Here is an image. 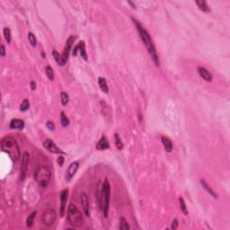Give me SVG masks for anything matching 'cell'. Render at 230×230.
I'll use <instances>...</instances> for the list:
<instances>
[{
  "label": "cell",
  "mask_w": 230,
  "mask_h": 230,
  "mask_svg": "<svg viewBox=\"0 0 230 230\" xmlns=\"http://www.w3.org/2000/svg\"><path fill=\"white\" fill-rule=\"evenodd\" d=\"M198 73L199 75L205 80V81H208V82H211L212 79H213V76L212 74L208 70L206 69L205 67H202V66H199L198 67Z\"/></svg>",
  "instance_id": "10"
},
{
  "label": "cell",
  "mask_w": 230,
  "mask_h": 230,
  "mask_svg": "<svg viewBox=\"0 0 230 230\" xmlns=\"http://www.w3.org/2000/svg\"><path fill=\"white\" fill-rule=\"evenodd\" d=\"M200 184L202 185L203 189H204V190H205V191H206L209 194H210V195H211V196H213L214 198H217V193L214 192L213 190L211 189V187H210V185H209L206 181H204L203 179H201V180H200Z\"/></svg>",
  "instance_id": "17"
},
{
  "label": "cell",
  "mask_w": 230,
  "mask_h": 230,
  "mask_svg": "<svg viewBox=\"0 0 230 230\" xmlns=\"http://www.w3.org/2000/svg\"><path fill=\"white\" fill-rule=\"evenodd\" d=\"M196 5H198V7L203 12H210V6L208 5V4L204 0H198L196 1Z\"/></svg>",
  "instance_id": "19"
},
{
  "label": "cell",
  "mask_w": 230,
  "mask_h": 230,
  "mask_svg": "<svg viewBox=\"0 0 230 230\" xmlns=\"http://www.w3.org/2000/svg\"><path fill=\"white\" fill-rule=\"evenodd\" d=\"M28 40L31 43V45L33 47H35L37 45V40H36V37L35 35L33 34V33H28Z\"/></svg>",
  "instance_id": "29"
},
{
  "label": "cell",
  "mask_w": 230,
  "mask_h": 230,
  "mask_svg": "<svg viewBox=\"0 0 230 230\" xmlns=\"http://www.w3.org/2000/svg\"><path fill=\"white\" fill-rule=\"evenodd\" d=\"M3 33H4L5 39L7 41V43H10L11 42V31H10V29L8 27H5V28H4Z\"/></svg>",
  "instance_id": "24"
},
{
  "label": "cell",
  "mask_w": 230,
  "mask_h": 230,
  "mask_svg": "<svg viewBox=\"0 0 230 230\" xmlns=\"http://www.w3.org/2000/svg\"><path fill=\"white\" fill-rule=\"evenodd\" d=\"M52 55L54 57V59L55 61L59 65V66H62V60H61V54H59V52H57L56 50H53L52 52Z\"/></svg>",
  "instance_id": "26"
},
{
  "label": "cell",
  "mask_w": 230,
  "mask_h": 230,
  "mask_svg": "<svg viewBox=\"0 0 230 230\" xmlns=\"http://www.w3.org/2000/svg\"><path fill=\"white\" fill-rule=\"evenodd\" d=\"M161 140H162V143H163V146H164L165 151L168 152V153L172 152L173 151V148H174L173 142L168 138H166V137H162Z\"/></svg>",
  "instance_id": "16"
},
{
  "label": "cell",
  "mask_w": 230,
  "mask_h": 230,
  "mask_svg": "<svg viewBox=\"0 0 230 230\" xmlns=\"http://www.w3.org/2000/svg\"><path fill=\"white\" fill-rule=\"evenodd\" d=\"M31 86H32V90H35V88H36V83L34 82V81H32L31 82Z\"/></svg>",
  "instance_id": "36"
},
{
  "label": "cell",
  "mask_w": 230,
  "mask_h": 230,
  "mask_svg": "<svg viewBox=\"0 0 230 230\" xmlns=\"http://www.w3.org/2000/svg\"><path fill=\"white\" fill-rule=\"evenodd\" d=\"M45 72H46V75H47V77H48V78H49V80H53L54 79V71H53V68L51 66H46Z\"/></svg>",
  "instance_id": "25"
},
{
  "label": "cell",
  "mask_w": 230,
  "mask_h": 230,
  "mask_svg": "<svg viewBox=\"0 0 230 230\" xmlns=\"http://www.w3.org/2000/svg\"><path fill=\"white\" fill-rule=\"evenodd\" d=\"M102 195H103V183L99 182L97 190H96V199H97V202L101 210L102 208Z\"/></svg>",
  "instance_id": "13"
},
{
  "label": "cell",
  "mask_w": 230,
  "mask_h": 230,
  "mask_svg": "<svg viewBox=\"0 0 230 230\" xmlns=\"http://www.w3.org/2000/svg\"><path fill=\"white\" fill-rule=\"evenodd\" d=\"M10 128L15 130H23L24 128V121L20 119H14L10 122Z\"/></svg>",
  "instance_id": "14"
},
{
  "label": "cell",
  "mask_w": 230,
  "mask_h": 230,
  "mask_svg": "<svg viewBox=\"0 0 230 230\" xmlns=\"http://www.w3.org/2000/svg\"><path fill=\"white\" fill-rule=\"evenodd\" d=\"M46 126H47V128L49 130H51V131H54V129H55V126H54V124H53L52 121H48L47 124H46Z\"/></svg>",
  "instance_id": "34"
},
{
  "label": "cell",
  "mask_w": 230,
  "mask_h": 230,
  "mask_svg": "<svg viewBox=\"0 0 230 230\" xmlns=\"http://www.w3.org/2000/svg\"><path fill=\"white\" fill-rule=\"evenodd\" d=\"M179 203H180V209L182 211V213L184 215H188V210H187V207L185 205L184 199L182 198H179Z\"/></svg>",
  "instance_id": "27"
},
{
  "label": "cell",
  "mask_w": 230,
  "mask_h": 230,
  "mask_svg": "<svg viewBox=\"0 0 230 230\" xmlns=\"http://www.w3.org/2000/svg\"><path fill=\"white\" fill-rule=\"evenodd\" d=\"M63 162H64V158H63V156H59V157L58 158V163H59V164L61 166V165L63 164Z\"/></svg>",
  "instance_id": "35"
},
{
  "label": "cell",
  "mask_w": 230,
  "mask_h": 230,
  "mask_svg": "<svg viewBox=\"0 0 230 230\" xmlns=\"http://www.w3.org/2000/svg\"><path fill=\"white\" fill-rule=\"evenodd\" d=\"M98 84L100 88H101V90H102L103 93H105V94H108V93H109V87H108V84H107V83H106L105 78H103V77H99Z\"/></svg>",
  "instance_id": "18"
},
{
  "label": "cell",
  "mask_w": 230,
  "mask_h": 230,
  "mask_svg": "<svg viewBox=\"0 0 230 230\" xmlns=\"http://www.w3.org/2000/svg\"><path fill=\"white\" fill-rule=\"evenodd\" d=\"M41 219H42V223L45 226H51L54 224V222L57 219V213L54 210L49 209L42 214Z\"/></svg>",
  "instance_id": "6"
},
{
  "label": "cell",
  "mask_w": 230,
  "mask_h": 230,
  "mask_svg": "<svg viewBox=\"0 0 230 230\" xmlns=\"http://www.w3.org/2000/svg\"><path fill=\"white\" fill-rule=\"evenodd\" d=\"M60 120H61V125L63 127H67L69 125V120L67 119V117H66V114L63 112L61 113V119H60Z\"/></svg>",
  "instance_id": "31"
},
{
  "label": "cell",
  "mask_w": 230,
  "mask_h": 230,
  "mask_svg": "<svg viewBox=\"0 0 230 230\" xmlns=\"http://www.w3.org/2000/svg\"><path fill=\"white\" fill-rule=\"evenodd\" d=\"M178 228V220L176 218H174L172 222V229L174 230Z\"/></svg>",
  "instance_id": "32"
},
{
  "label": "cell",
  "mask_w": 230,
  "mask_h": 230,
  "mask_svg": "<svg viewBox=\"0 0 230 230\" xmlns=\"http://www.w3.org/2000/svg\"><path fill=\"white\" fill-rule=\"evenodd\" d=\"M114 138H115V146L117 147V148L119 150H121L123 148V143L120 138V136L118 134H115L114 135Z\"/></svg>",
  "instance_id": "23"
},
{
  "label": "cell",
  "mask_w": 230,
  "mask_h": 230,
  "mask_svg": "<svg viewBox=\"0 0 230 230\" xmlns=\"http://www.w3.org/2000/svg\"><path fill=\"white\" fill-rule=\"evenodd\" d=\"M77 47H78V49H79V52L82 56V58L84 59V60H87V55H86V51H85V46H84V41H80L78 44H77Z\"/></svg>",
  "instance_id": "20"
},
{
  "label": "cell",
  "mask_w": 230,
  "mask_h": 230,
  "mask_svg": "<svg viewBox=\"0 0 230 230\" xmlns=\"http://www.w3.org/2000/svg\"><path fill=\"white\" fill-rule=\"evenodd\" d=\"M68 196V190H63L60 193V200H61V204H60V216L63 217L65 214V209H66V199Z\"/></svg>",
  "instance_id": "12"
},
{
  "label": "cell",
  "mask_w": 230,
  "mask_h": 230,
  "mask_svg": "<svg viewBox=\"0 0 230 230\" xmlns=\"http://www.w3.org/2000/svg\"><path fill=\"white\" fill-rule=\"evenodd\" d=\"M29 108H30V102H29V101H28L27 99H24V100L23 101L22 104H21L20 110H21L22 112H26Z\"/></svg>",
  "instance_id": "28"
},
{
  "label": "cell",
  "mask_w": 230,
  "mask_h": 230,
  "mask_svg": "<svg viewBox=\"0 0 230 230\" xmlns=\"http://www.w3.org/2000/svg\"><path fill=\"white\" fill-rule=\"evenodd\" d=\"M1 148L5 153H6L10 156V158L14 162H17L21 156L19 145L16 140L12 137H5L2 139Z\"/></svg>",
  "instance_id": "2"
},
{
  "label": "cell",
  "mask_w": 230,
  "mask_h": 230,
  "mask_svg": "<svg viewBox=\"0 0 230 230\" xmlns=\"http://www.w3.org/2000/svg\"><path fill=\"white\" fill-rule=\"evenodd\" d=\"M30 156L27 152H24L22 157V166H21V174H20V180L23 181L26 176V173L28 170V164H29V159Z\"/></svg>",
  "instance_id": "7"
},
{
  "label": "cell",
  "mask_w": 230,
  "mask_h": 230,
  "mask_svg": "<svg viewBox=\"0 0 230 230\" xmlns=\"http://www.w3.org/2000/svg\"><path fill=\"white\" fill-rule=\"evenodd\" d=\"M43 146L45 147V148L48 151L51 152V153H54V154H64V151H62L60 148L55 144V142L52 139H50V138H47V139L44 140Z\"/></svg>",
  "instance_id": "8"
},
{
  "label": "cell",
  "mask_w": 230,
  "mask_h": 230,
  "mask_svg": "<svg viewBox=\"0 0 230 230\" xmlns=\"http://www.w3.org/2000/svg\"><path fill=\"white\" fill-rule=\"evenodd\" d=\"M110 196H111V187L108 180L106 179L103 182V195H102V211L104 217L108 216L109 206H110Z\"/></svg>",
  "instance_id": "5"
},
{
  "label": "cell",
  "mask_w": 230,
  "mask_h": 230,
  "mask_svg": "<svg viewBox=\"0 0 230 230\" xmlns=\"http://www.w3.org/2000/svg\"><path fill=\"white\" fill-rule=\"evenodd\" d=\"M60 99H61V103H62V105H66L67 103H68V101H69V97H68V95H67V94L65 93V92H62L61 94H60Z\"/></svg>",
  "instance_id": "30"
},
{
  "label": "cell",
  "mask_w": 230,
  "mask_h": 230,
  "mask_svg": "<svg viewBox=\"0 0 230 230\" xmlns=\"http://www.w3.org/2000/svg\"><path fill=\"white\" fill-rule=\"evenodd\" d=\"M135 25H136V28L138 32V34L140 36V39L142 40L143 43L145 44V46L147 47V49L148 50V53L150 54L152 59L154 60L156 66H159V59H158V56H157V53H156V47L153 43V41L151 39V36L149 35V33L147 32V30L134 18H132Z\"/></svg>",
  "instance_id": "1"
},
{
  "label": "cell",
  "mask_w": 230,
  "mask_h": 230,
  "mask_svg": "<svg viewBox=\"0 0 230 230\" xmlns=\"http://www.w3.org/2000/svg\"><path fill=\"white\" fill-rule=\"evenodd\" d=\"M0 56H1L2 58H4V57L5 56V48L4 45H1V46H0Z\"/></svg>",
  "instance_id": "33"
},
{
  "label": "cell",
  "mask_w": 230,
  "mask_h": 230,
  "mask_svg": "<svg viewBox=\"0 0 230 230\" xmlns=\"http://www.w3.org/2000/svg\"><path fill=\"white\" fill-rule=\"evenodd\" d=\"M81 204H82L84 212L87 217L90 216V205H89V198L86 193L83 192L81 194Z\"/></svg>",
  "instance_id": "11"
},
{
  "label": "cell",
  "mask_w": 230,
  "mask_h": 230,
  "mask_svg": "<svg viewBox=\"0 0 230 230\" xmlns=\"http://www.w3.org/2000/svg\"><path fill=\"white\" fill-rule=\"evenodd\" d=\"M67 220L70 225L76 228L81 227L83 224L82 214L78 210L77 207L73 203L69 204L67 209Z\"/></svg>",
  "instance_id": "3"
},
{
  "label": "cell",
  "mask_w": 230,
  "mask_h": 230,
  "mask_svg": "<svg viewBox=\"0 0 230 230\" xmlns=\"http://www.w3.org/2000/svg\"><path fill=\"white\" fill-rule=\"evenodd\" d=\"M51 178V172L49 168L46 165H40L36 172H35V180L38 181V183L45 188L49 183Z\"/></svg>",
  "instance_id": "4"
},
{
  "label": "cell",
  "mask_w": 230,
  "mask_h": 230,
  "mask_svg": "<svg viewBox=\"0 0 230 230\" xmlns=\"http://www.w3.org/2000/svg\"><path fill=\"white\" fill-rule=\"evenodd\" d=\"M78 168H79V163L78 162H73V163L69 164L68 168L66 169V176H65L66 181H70L74 177V175L76 174Z\"/></svg>",
  "instance_id": "9"
},
{
  "label": "cell",
  "mask_w": 230,
  "mask_h": 230,
  "mask_svg": "<svg viewBox=\"0 0 230 230\" xmlns=\"http://www.w3.org/2000/svg\"><path fill=\"white\" fill-rule=\"evenodd\" d=\"M36 214H37L36 211H33L32 213L29 215V217H27V219H26V226H27L28 228H32V227H33V220H34V218H35Z\"/></svg>",
  "instance_id": "21"
},
{
  "label": "cell",
  "mask_w": 230,
  "mask_h": 230,
  "mask_svg": "<svg viewBox=\"0 0 230 230\" xmlns=\"http://www.w3.org/2000/svg\"><path fill=\"white\" fill-rule=\"evenodd\" d=\"M110 145H109V141L106 139V138L104 136L102 137V138L100 139L96 145V148L98 150H105L107 148H109Z\"/></svg>",
  "instance_id": "15"
},
{
  "label": "cell",
  "mask_w": 230,
  "mask_h": 230,
  "mask_svg": "<svg viewBox=\"0 0 230 230\" xmlns=\"http://www.w3.org/2000/svg\"><path fill=\"white\" fill-rule=\"evenodd\" d=\"M130 225L128 224L127 220L124 217H121L120 220V230H130Z\"/></svg>",
  "instance_id": "22"
}]
</instances>
